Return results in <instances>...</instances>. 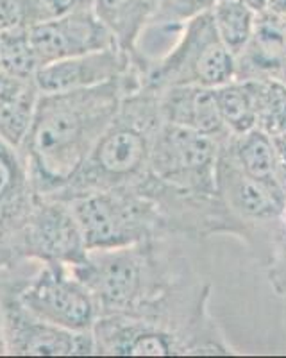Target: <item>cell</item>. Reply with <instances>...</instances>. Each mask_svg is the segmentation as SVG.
Returning a JSON list of instances; mask_svg holds the SVG:
<instances>
[{
  "label": "cell",
  "mask_w": 286,
  "mask_h": 358,
  "mask_svg": "<svg viewBox=\"0 0 286 358\" xmlns=\"http://www.w3.org/2000/svg\"><path fill=\"white\" fill-rule=\"evenodd\" d=\"M211 18L222 43L234 57L249 43L256 13L240 0H218L211 9Z\"/></svg>",
  "instance_id": "obj_20"
},
{
  "label": "cell",
  "mask_w": 286,
  "mask_h": 358,
  "mask_svg": "<svg viewBox=\"0 0 286 358\" xmlns=\"http://www.w3.org/2000/svg\"><path fill=\"white\" fill-rule=\"evenodd\" d=\"M281 222L285 224L286 228V199H285V208H283V215H281Z\"/></svg>",
  "instance_id": "obj_32"
},
{
  "label": "cell",
  "mask_w": 286,
  "mask_h": 358,
  "mask_svg": "<svg viewBox=\"0 0 286 358\" xmlns=\"http://www.w3.org/2000/svg\"><path fill=\"white\" fill-rule=\"evenodd\" d=\"M163 117L158 90L143 85L123 101L72 183L54 196L68 199L82 192L136 188L151 176V155Z\"/></svg>",
  "instance_id": "obj_2"
},
{
  "label": "cell",
  "mask_w": 286,
  "mask_h": 358,
  "mask_svg": "<svg viewBox=\"0 0 286 358\" xmlns=\"http://www.w3.org/2000/svg\"><path fill=\"white\" fill-rule=\"evenodd\" d=\"M40 90L34 81L17 79L0 97V138L20 151L33 126Z\"/></svg>",
  "instance_id": "obj_18"
},
{
  "label": "cell",
  "mask_w": 286,
  "mask_h": 358,
  "mask_svg": "<svg viewBox=\"0 0 286 358\" xmlns=\"http://www.w3.org/2000/svg\"><path fill=\"white\" fill-rule=\"evenodd\" d=\"M29 36L41 66L65 57L119 47L93 8H82L54 20L31 25Z\"/></svg>",
  "instance_id": "obj_9"
},
{
  "label": "cell",
  "mask_w": 286,
  "mask_h": 358,
  "mask_svg": "<svg viewBox=\"0 0 286 358\" xmlns=\"http://www.w3.org/2000/svg\"><path fill=\"white\" fill-rule=\"evenodd\" d=\"M285 83H286V66H285Z\"/></svg>",
  "instance_id": "obj_33"
},
{
  "label": "cell",
  "mask_w": 286,
  "mask_h": 358,
  "mask_svg": "<svg viewBox=\"0 0 286 358\" xmlns=\"http://www.w3.org/2000/svg\"><path fill=\"white\" fill-rule=\"evenodd\" d=\"M143 85V72L135 66L103 85L40 94L20 149L36 196L54 197L72 183L123 101Z\"/></svg>",
  "instance_id": "obj_1"
},
{
  "label": "cell",
  "mask_w": 286,
  "mask_h": 358,
  "mask_svg": "<svg viewBox=\"0 0 286 358\" xmlns=\"http://www.w3.org/2000/svg\"><path fill=\"white\" fill-rule=\"evenodd\" d=\"M220 142L163 120L152 145L151 174L179 190L217 194Z\"/></svg>",
  "instance_id": "obj_6"
},
{
  "label": "cell",
  "mask_w": 286,
  "mask_h": 358,
  "mask_svg": "<svg viewBox=\"0 0 286 358\" xmlns=\"http://www.w3.org/2000/svg\"><path fill=\"white\" fill-rule=\"evenodd\" d=\"M231 136V134H229ZM227 136V138H229ZM227 138L220 142V152L217 162V194L229 212L246 224L269 222L272 219L281 220L285 197L257 183L241 171L227 147Z\"/></svg>",
  "instance_id": "obj_12"
},
{
  "label": "cell",
  "mask_w": 286,
  "mask_h": 358,
  "mask_svg": "<svg viewBox=\"0 0 286 358\" xmlns=\"http://www.w3.org/2000/svg\"><path fill=\"white\" fill-rule=\"evenodd\" d=\"M22 255L45 264L77 267L88 258V245L68 203L56 197H34L17 235Z\"/></svg>",
  "instance_id": "obj_8"
},
{
  "label": "cell",
  "mask_w": 286,
  "mask_h": 358,
  "mask_svg": "<svg viewBox=\"0 0 286 358\" xmlns=\"http://www.w3.org/2000/svg\"><path fill=\"white\" fill-rule=\"evenodd\" d=\"M218 0H160L154 17L147 27L181 33L183 25L202 13L211 11ZM145 27V29H147Z\"/></svg>",
  "instance_id": "obj_23"
},
{
  "label": "cell",
  "mask_w": 286,
  "mask_h": 358,
  "mask_svg": "<svg viewBox=\"0 0 286 358\" xmlns=\"http://www.w3.org/2000/svg\"><path fill=\"white\" fill-rule=\"evenodd\" d=\"M65 201L81 226L88 251L143 244L165 228L158 203L136 188L90 190Z\"/></svg>",
  "instance_id": "obj_4"
},
{
  "label": "cell",
  "mask_w": 286,
  "mask_h": 358,
  "mask_svg": "<svg viewBox=\"0 0 286 358\" xmlns=\"http://www.w3.org/2000/svg\"><path fill=\"white\" fill-rule=\"evenodd\" d=\"M70 268L91 290L103 315L138 313L170 290L152 258L151 241L88 251L84 264Z\"/></svg>",
  "instance_id": "obj_3"
},
{
  "label": "cell",
  "mask_w": 286,
  "mask_h": 358,
  "mask_svg": "<svg viewBox=\"0 0 286 358\" xmlns=\"http://www.w3.org/2000/svg\"><path fill=\"white\" fill-rule=\"evenodd\" d=\"M15 81H17V78H13V76L6 73L4 70H0V97L6 94V90H8Z\"/></svg>",
  "instance_id": "obj_30"
},
{
  "label": "cell",
  "mask_w": 286,
  "mask_h": 358,
  "mask_svg": "<svg viewBox=\"0 0 286 358\" xmlns=\"http://www.w3.org/2000/svg\"><path fill=\"white\" fill-rule=\"evenodd\" d=\"M2 353H8V348H6L4 326H2V315H0V355Z\"/></svg>",
  "instance_id": "obj_31"
},
{
  "label": "cell",
  "mask_w": 286,
  "mask_h": 358,
  "mask_svg": "<svg viewBox=\"0 0 286 358\" xmlns=\"http://www.w3.org/2000/svg\"><path fill=\"white\" fill-rule=\"evenodd\" d=\"M236 79V57L222 43L211 11L192 18L181 29L167 54L145 72V85L218 88Z\"/></svg>",
  "instance_id": "obj_5"
},
{
  "label": "cell",
  "mask_w": 286,
  "mask_h": 358,
  "mask_svg": "<svg viewBox=\"0 0 286 358\" xmlns=\"http://www.w3.org/2000/svg\"><path fill=\"white\" fill-rule=\"evenodd\" d=\"M82 8H93V0H20L22 24L31 27Z\"/></svg>",
  "instance_id": "obj_24"
},
{
  "label": "cell",
  "mask_w": 286,
  "mask_h": 358,
  "mask_svg": "<svg viewBox=\"0 0 286 358\" xmlns=\"http://www.w3.org/2000/svg\"><path fill=\"white\" fill-rule=\"evenodd\" d=\"M286 18L274 13H257L253 34L236 56V79L274 78L285 81Z\"/></svg>",
  "instance_id": "obj_14"
},
{
  "label": "cell",
  "mask_w": 286,
  "mask_h": 358,
  "mask_svg": "<svg viewBox=\"0 0 286 358\" xmlns=\"http://www.w3.org/2000/svg\"><path fill=\"white\" fill-rule=\"evenodd\" d=\"M6 348L13 355H91L97 351L93 331L77 334L41 321L20 301L2 308Z\"/></svg>",
  "instance_id": "obj_10"
},
{
  "label": "cell",
  "mask_w": 286,
  "mask_h": 358,
  "mask_svg": "<svg viewBox=\"0 0 286 358\" xmlns=\"http://www.w3.org/2000/svg\"><path fill=\"white\" fill-rule=\"evenodd\" d=\"M222 120L231 136H238L256 127V108L249 86L241 79L215 88Z\"/></svg>",
  "instance_id": "obj_22"
},
{
  "label": "cell",
  "mask_w": 286,
  "mask_h": 358,
  "mask_svg": "<svg viewBox=\"0 0 286 358\" xmlns=\"http://www.w3.org/2000/svg\"><path fill=\"white\" fill-rule=\"evenodd\" d=\"M41 63L29 36V27L17 25L0 33V70L24 81H34Z\"/></svg>",
  "instance_id": "obj_21"
},
{
  "label": "cell",
  "mask_w": 286,
  "mask_h": 358,
  "mask_svg": "<svg viewBox=\"0 0 286 358\" xmlns=\"http://www.w3.org/2000/svg\"><path fill=\"white\" fill-rule=\"evenodd\" d=\"M34 197L24 156L0 138V235L11 231L17 238Z\"/></svg>",
  "instance_id": "obj_15"
},
{
  "label": "cell",
  "mask_w": 286,
  "mask_h": 358,
  "mask_svg": "<svg viewBox=\"0 0 286 358\" xmlns=\"http://www.w3.org/2000/svg\"><path fill=\"white\" fill-rule=\"evenodd\" d=\"M158 102L165 122L188 127L217 140H225L229 136L218 110L215 88L168 86L158 90Z\"/></svg>",
  "instance_id": "obj_13"
},
{
  "label": "cell",
  "mask_w": 286,
  "mask_h": 358,
  "mask_svg": "<svg viewBox=\"0 0 286 358\" xmlns=\"http://www.w3.org/2000/svg\"><path fill=\"white\" fill-rule=\"evenodd\" d=\"M22 24L20 0H0V33Z\"/></svg>",
  "instance_id": "obj_26"
},
{
  "label": "cell",
  "mask_w": 286,
  "mask_h": 358,
  "mask_svg": "<svg viewBox=\"0 0 286 358\" xmlns=\"http://www.w3.org/2000/svg\"><path fill=\"white\" fill-rule=\"evenodd\" d=\"M266 11L274 13L278 17L286 18V0H269Z\"/></svg>",
  "instance_id": "obj_28"
},
{
  "label": "cell",
  "mask_w": 286,
  "mask_h": 358,
  "mask_svg": "<svg viewBox=\"0 0 286 358\" xmlns=\"http://www.w3.org/2000/svg\"><path fill=\"white\" fill-rule=\"evenodd\" d=\"M274 140V147L278 151L279 162H281V167L286 174V134H279V136H272Z\"/></svg>",
  "instance_id": "obj_27"
},
{
  "label": "cell",
  "mask_w": 286,
  "mask_h": 358,
  "mask_svg": "<svg viewBox=\"0 0 286 358\" xmlns=\"http://www.w3.org/2000/svg\"><path fill=\"white\" fill-rule=\"evenodd\" d=\"M18 301L41 321L77 334L93 331L100 308L91 290L63 264H45Z\"/></svg>",
  "instance_id": "obj_7"
},
{
  "label": "cell",
  "mask_w": 286,
  "mask_h": 358,
  "mask_svg": "<svg viewBox=\"0 0 286 358\" xmlns=\"http://www.w3.org/2000/svg\"><path fill=\"white\" fill-rule=\"evenodd\" d=\"M158 4L160 0H93V11L119 49L135 56L136 43L154 17Z\"/></svg>",
  "instance_id": "obj_17"
},
{
  "label": "cell",
  "mask_w": 286,
  "mask_h": 358,
  "mask_svg": "<svg viewBox=\"0 0 286 358\" xmlns=\"http://www.w3.org/2000/svg\"><path fill=\"white\" fill-rule=\"evenodd\" d=\"M256 108V127L269 136L286 134V83L274 78L241 79Z\"/></svg>",
  "instance_id": "obj_19"
},
{
  "label": "cell",
  "mask_w": 286,
  "mask_h": 358,
  "mask_svg": "<svg viewBox=\"0 0 286 358\" xmlns=\"http://www.w3.org/2000/svg\"><path fill=\"white\" fill-rule=\"evenodd\" d=\"M270 283L274 285L279 296L286 297V242H276L270 260Z\"/></svg>",
  "instance_id": "obj_25"
},
{
  "label": "cell",
  "mask_w": 286,
  "mask_h": 358,
  "mask_svg": "<svg viewBox=\"0 0 286 358\" xmlns=\"http://www.w3.org/2000/svg\"><path fill=\"white\" fill-rule=\"evenodd\" d=\"M227 147L241 171L249 178L286 199V174L279 162L272 136L254 127L238 136H229Z\"/></svg>",
  "instance_id": "obj_16"
},
{
  "label": "cell",
  "mask_w": 286,
  "mask_h": 358,
  "mask_svg": "<svg viewBox=\"0 0 286 358\" xmlns=\"http://www.w3.org/2000/svg\"><path fill=\"white\" fill-rule=\"evenodd\" d=\"M241 4H246L247 8L253 9L254 13H263L266 11V6H269V0H240Z\"/></svg>",
  "instance_id": "obj_29"
},
{
  "label": "cell",
  "mask_w": 286,
  "mask_h": 358,
  "mask_svg": "<svg viewBox=\"0 0 286 358\" xmlns=\"http://www.w3.org/2000/svg\"><path fill=\"white\" fill-rule=\"evenodd\" d=\"M135 66L138 65L131 54L119 47H111L43 65L38 70L34 83L40 94H59L103 85L126 76Z\"/></svg>",
  "instance_id": "obj_11"
}]
</instances>
